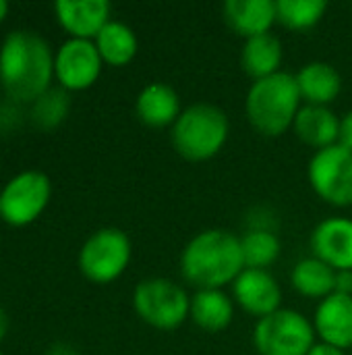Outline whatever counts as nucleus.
Returning a JSON list of instances; mask_svg holds the SVG:
<instances>
[{
	"mask_svg": "<svg viewBox=\"0 0 352 355\" xmlns=\"http://www.w3.org/2000/svg\"><path fill=\"white\" fill-rule=\"evenodd\" d=\"M334 293L352 297V270L336 272V289H334Z\"/></svg>",
	"mask_w": 352,
	"mask_h": 355,
	"instance_id": "nucleus-27",
	"label": "nucleus"
},
{
	"mask_svg": "<svg viewBox=\"0 0 352 355\" xmlns=\"http://www.w3.org/2000/svg\"><path fill=\"white\" fill-rule=\"evenodd\" d=\"M307 355H346V352H344V349H338V347H334V345H330V343L319 341V343H315V345L311 347V352Z\"/></svg>",
	"mask_w": 352,
	"mask_h": 355,
	"instance_id": "nucleus-28",
	"label": "nucleus"
},
{
	"mask_svg": "<svg viewBox=\"0 0 352 355\" xmlns=\"http://www.w3.org/2000/svg\"><path fill=\"white\" fill-rule=\"evenodd\" d=\"M102 64L93 40L71 37L54 54V77L66 92H81L98 81Z\"/></svg>",
	"mask_w": 352,
	"mask_h": 355,
	"instance_id": "nucleus-10",
	"label": "nucleus"
},
{
	"mask_svg": "<svg viewBox=\"0 0 352 355\" xmlns=\"http://www.w3.org/2000/svg\"><path fill=\"white\" fill-rule=\"evenodd\" d=\"M338 144L352 152V110H349L344 116H340V135Z\"/></svg>",
	"mask_w": 352,
	"mask_h": 355,
	"instance_id": "nucleus-26",
	"label": "nucleus"
},
{
	"mask_svg": "<svg viewBox=\"0 0 352 355\" xmlns=\"http://www.w3.org/2000/svg\"><path fill=\"white\" fill-rule=\"evenodd\" d=\"M230 133L228 116L222 108L207 102L187 106L172 125L170 139L178 156L189 162L214 158L226 144Z\"/></svg>",
	"mask_w": 352,
	"mask_h": 355,
	"instance_id": "nucleus-4",
	"label": "nucleus"
},
{
	"mask_svg": "<svg viewBox=\"0 0 352 355\" xmlns=\"http://www.w3.org/2000/svg\"><path fill=\"white\" fill-rule=\"evenodd\" d=\"M315 337L313 322L290 308H280L257 320L253 331V343L259 355H307L317 343Z\"/></svg>",
	"mask_w": 352,
	"mask_h": 355,
	"instance_id": "nucleus-6",
	"label": "nucleus"
},
{
	"mask_svg": "<svg viewBox=\"0 0 352 355\" xmlns=\"http://www.w3.org/2000/svg\"><path fill=\"white\" fill-rule=\"evenodd\" d=\"M189 318L205 333H222L234 320V302L224 289H199L191 297Z\"/></svg>",
	"mask_w": 352,
	"mask_h": 355,
	"instance_id": "nucleus-19",
	"label": "nucleus"
},
{
	"mask_svg": "<svg viewBox=\"0 0 352 355\" xmlns=\"http://www.w3.org/2000/svg\"><path fill=\"white\" fill-rule=\"evenodd\" d=\"M282 58H284V48H282L280 37H276L274 33H263V35L245 40V46L241 52L243 71L249 77H253V81L280 73Z\"/></svg>",
	"mask_w": 352,
	"mask_h": 355,
	"instance_id": "nucleus-20",
	"label": "nucleus"
},
{
	"mask_svg": "<svg viewBox=\"0 0 352 355\" xmlns=\"http://www.w3.org/2000/svg\"><path fill=\"white\" fill-rule=\"evenodd\" d=\"M133 308L145 324L158 331H174L189 318L191 297L178 283L154 277L135 287Z\"/></svg>",
	"mask_w": 352,
	"mask_h": 355,
	"instance_id": "nucleus-5",
	"label": "nucleus"
},
{
	"mask_svg": "<svg viewBox=\"0 0 352 355\" xmlns=\"http://www.w3.org/2000/svg\"><path fill=\"white\" fill-rule=\"evenodd\" d=\"M328 10L326 0H278L276 15L278 23L286 29L303 31L315 27Z\"/></svg>",
	"mask_w": 352,
	"mask_h": 355,
	"instance_id": "nucleus-24",
	"label": "nucleus"
},
{
	"mask_svg": "<svg viewBox=\"0 0 352 355\" xmlns=\"http://www.w3.org/2000/svg\"><path fill=\"white\" fill-rule=\"evenodd\" d=\"M58 23L79 40H95L110 21V4L106 0H58L54 4Z\"/></svg>",
	"mask_w": 352,
	"mask_h": 355,
	"instance_id": "nucleus-14",
	"label": "nucleus"
},
{
	"mask_svg": "<svg viewBox=\"0 0 352 355\" xmlns=\"http://www.w3.org/2000/svg\"><path fill=\"white\" fill-rule=\"evenodd\" d=\"M241 250L245 268L268 270V266L278 260L282 245L270 229H251L241 237Z\"/></svg>",
	"mask_w": 352,
	"mask_h": 355,
	"instance_id": "nucleus-23",
	"label": "nucleus"
},
{
	"mask_svg": "<svg viewBox=\"0 0 352 355\" xmlns=\"http://www.w3.org/2000/svg\"><path fill=\"white\" fill-rule=\"evenodd\" d=\"M131 239L116 227L95 231L79 252V268L85 279L98 285L116 281L131 262Z\"/></svg>",
	"mask_w": 352,
	"mask_h": 355,
	"instance_id": "nucleus-7",
	"label": "nucleus"
},
{
	"mask_svg": "<svg viewBox=\"0 0 352 355\" xmlns=\"http://www.w3.org/2000/svg\"><path fill=\"white\" fill-rule=\"evenodd\" d=\"M297 85L305 104L311 106H330L342 92L340 73L324 60L307 62L297 75Z\"/></svg>",
	"mask_w": 352,
	"mask_h": 355,
	"instance_id": "nucleus-18",
	"label": "nucleus"
},
{
	"mask_svg": "<svg viewBox=\"0 0 352 355\" xmlns=\"http://www.w3.org/2000/svg\"><path fill=\"white\" fill-rule=\"evenodd\" d=\"M301 92L293 73H276L253 81L245 98V114L251 127L266 137H280L293 127L301 110Z\"/></svg>",
	"mask_w": 352,
	"mask_h": 355,
	"instance_id": "nucleus-3",
	"label": "nucleus"
},
{
	"mask_svg": "<svg viewBox=\"0 0 352 355\" xmlns=\"http://www.w3.org/2000/svg\"><path fill=\"white\" fill-rule=\"evenodd\" d=\"M52 185L48 175L25 171L12 177L0 191V216L12 227L33 223L48 206Z\"/></svg>",
	"mask_w": 352,
	"mask_h": 355,
	"instance_id": "nucleus-9",
	"label": "nucleus"
},
{
	"mask_svg": "<svg viewBox=\"0 0 352 355\" xmlns=\"http://www.w3.org/2000/svg\"><path fill=\"white\" fill-rule=\"evenodd\" d=\"M93 44H95L102 60L108 62V64H112V67H124V64H129L135 58L137 46H139L135 31L127 23L112 21V19L95 35Z\"/></svg>",
	"mask_w": 352,
	"mask_h": 355,
	"instance_id": "nucleus-22",
	"label": "nucleus"
},
{
	"mask_svg": "<svg viewBox=\"0 0 352 355\" xmlns=\"http://www.w3.org/2000/svg\"><path fill=\"white\" fill-rule=\"evenodd\" d=\"M315 335L338 349H352V297L332 293L322 300L313 316Z\"/></svg>",
	"mask_w": 352,
	"mask_h": 355,
	"instance_id": "nucleus-13",
	"label": "nucleus"
},
{
	"mask_svg": "<svg viewBox=\"0 0 352 355\" xmlns=\"http://www.w3.org/2000/svg\"><path fill=\"white\" fill-rule=\"evenodd\" d=\"M6 331H8V316H6V312L0 308V341L4 339Z\"/></svg>",
	"mask_w": 352,
	"mask_h": 355,
	"instance_id": "nucleus-29",
	"label": "nucleus"
},
{
	"mask_svg": "<svg viewBox=\"0 0 352 355\" xmlns=\"http://www.w3.org/2000/svg\"><path fill=\"white\" fill-rule=\"evenodd\" d=\"M71 108V98L64 87H50L31 104V121L37 129H54L58 127Z\"/></svg>",
	"mask_w": 352,
	"mask_h": 355,
	"instance_id": "nucleus-25",
	"label": "nucleus"
},
{
	"mask_svg": "<svg viewBox=\"0 0 352 355\" xmlns=\"http://www.w3.org/2000/svg\"><path fill=\"white\" fill-rule=\"evenodd\" d=\"M311 252L336 272L352 270V218L322 220L311 233Z\"/></svg>",
	"mask_w": 352,
	"mask_h": 355,
	"instance_id": "nucleus-12",
	"label": "nucleus"
},
{
	"mask_svg": "<svg viewBox=\"0 0 352 355\" xmlns=\"http://www.w3.org/2000/svg\"><path fill=\"white\" fill-rule=\"evenodd\" d=\"M245 270L241 237L226 229L197 233L180 254L183 279L199 289H224Z\"/></svg>",
	"mask_w": 352,
	"mask_h": 355,
	"instance_id": "nucleus-2",
	"label": "nucleus"
},
{
	"mask_svg": "<svg viewBox=\"0 0 352 355\" xmlns=\"http://www.w3.org/2000/svg\"><path fill=\"white\" fill-rule=\"evenodd\" d=\"M135 112L143 125L162 129V127H172L180 116L183 108H180L178 94L168 83L156 81L139 92L135 100Z\"/></svg>",
	"mask_w": 352,
	"mask_h": 355,
	"instance_id": "nucleus-16",
	"label": "nucleus"
},
{
	"mask_svg": "<svg viewBox=\"0 0 352 355\" xmlns=\"http://www.w3.org/2000/svg\"><path fill=\"white\" fill-rule=\"evenodd\" d=\"M0 355H2V354H0Z\"/></svg>",
	"mask_w": 352,
	"mask_h": 355,
	"instance_id": "nucleus-31",
	"label": "nucleus"
},
{
	"mask_svg": "<svg viewBox=\"0 0 352 355\" xmlns=\"http://www.w3.org/2000/svg\"><path fill=\"white\" fill-rule=\"evenodd\" d=\"M290 283L297 293L309 300H326L336 289V270L319 258H303L290 272Z\"/></svg>",
	"mask_w": 352,
	"mask_h": 355,
	"instance_id": "nucleus-21",
	"label": "nucleus"
},
{
	"mask_svg": "<svg viewBox=\"0 0 352 355\" xmlns=\"http://www.w3.org/2000/svg\"><path fill=\"white\" fill-rule=\"evenodd\" d=\"M232 295L234 302L257 320L282 308V289L270 270L245 268L232 283Z\"/></svg>",
	"mask_w": 352,
	"mask_h": 355,
	"instance_id": "nucleus-11",
	"label": "nucleus"
},
{
	"mask_svg": "<svg viewBox=\"0 0 352 355\" xmlns=\"http://www.w3.org/2000/svg\"><path fill=\"white\" fill-rule=\"evenodd\" d=\"M6 12H8V2H4V0H0V23L4 21V17H6Z\"/></svg>",
	"mask_w": 352,
	"mask_h": 355,
	"instance_id": "nucleus-30",
	"label": "nucleus"
},
{
	"mask_svg": "<svg viewBox=\"0 0 352 355\" xmlns=\"http://www.w3.org/2000/svg\"><path fill=\"white\" fill-rule=\"evenodd\" d=\"M222 12L228 27L245 40L270 33L278 23L274 0H226Z\"/></svg>",
	"mask_w": 352,
	"mask_h": 355,
	"instance_id": "nucleus-15",
	"label": "nucleus"
},
{
	"mask_svg": "<svg viewBox=\"0 0 352 355\" xmlns=\"http://www.w3.org/2000/svg\"><path fill=\"white\" fill-rule=\"evenodd\" d=\"M54 54L35 31H10L0 46V83L15 102H35L50 89Z\"/></svg>",
	"mask_w": 352,
	"mask_h": 355,
	"instance_id": "nucleus-1",
	"label": "nucleus"
},
{
	"mask_svg": "<svg viewBox=\"0 0 352 355\" xmlns=\"http://www.w3.org/2000/svg\"><path fill=\"white\" fill-rule=\"evenodd\" d=\"M293 129L303 144H307L315 152H319V150H326V148L338 144L340 116L330 106L303 104L293 123Z\"/></svg>",
	"mask_w": 352,
	"mask_h": 355,
	"instance_id": "nucleus-17",
	"label": "nucleus"
},
{
	"mask_svg": "<svg viewBox=\"0 0 352 355\" xmlns=\"http://www.w3.org/2000/svg\"><path fill=\"white\" fill-rule=\"evenodd\" d=\"M309 183L330 206H352V152L340 144L319 150L309 160Z\"/></svg>",
	"mask_w": 352,
	"mask_h": 355,
	"instance_id": "nucleus-8",
	"label": "nucleus"
}]
</instances>
